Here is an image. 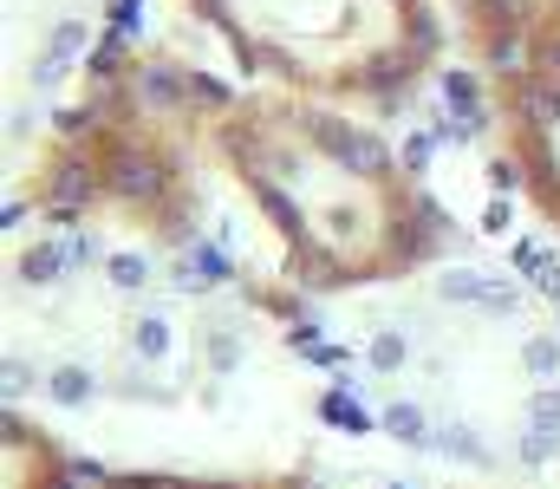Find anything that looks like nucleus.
Instances as JSON below:
<instances>
[{"label":"nucleus","instance_id":"obj_1","mask_svg":"<svg viewBox=\"0 0 560 489\" xmlns=\"http://www.w3.org/2000/svg\"><path fill=\"white\" fill-rule=\"evenodd\" d=\"M209 158L306 294L411 281L450 248L443 202L365 112L248 85L215 112Z\"/></svg>","mask_w":560,"mask_h":489},{"label":"nucleus","instance_id":"obj_2","mask_svg":"<svg viewBox=\"0 0 560 489\" xmlns=\"http://www.w3.org/2000/svg\"><path fill=\"white\" fill-rule=\"evenodd\" d=\"M235 98L215 72L176 53H105L26 163V209L66 229H118L183 248L202 222L215 112Z\"/></svg>","mask_w":560,"mask_h":489},{"label":"nucleus","instance_id":"obj_3","mask_svg":"<svg viewBox=\"0 0 560 489\" xmlns=\"http://www.w3.org/2000/svg\"><path fill=\"white\" fill-rule=\"evenodd\" d=\"M248 85L398 112L443 59L436 0H183Z\"/></svg>","mask_w":560,"mask_h":489},{"label":"nucleus","instance_id":"obj_4","mask_svg":"<svg viewBox=\"0 0 560 489\" xmlns=\"http://www.w3.org/2000/svg\"><path fill=\"white\" fill-rule=\"evenodd\" d=\"M489 105H495V144L509 163V183L522 189L535 222L560 235V66L489 79Z\"/></svg>","mask_w":560,"mask_h":489},{"label":"nucleus","instance_id":"obj_5","mask_svg":"<svg viewBox=\"0 0 560 489\" xmlns=\"http://www.w3.org/2000/svg\"><path fill=\"white\" fill-rule=\"evenodd\" d=\"M450 26L482 79L560 66V0H450Z\"/></svg>","mask_w":560,"mask_h":489},{"label":"nucleus","instance_id":"obj_6","mask_svg":"<svg viewBox=\"0 0 560 489\" xmlns=\"http://www.w3.org/2000/svg\"><path fill=\"white\" fill-rule=\"evenodd\" d=\"M0 489H79V464L39 418L7 411L0 418Z\"/></svg>","mask_w":560,"mask_h":489},{"label":"nucleus","instance_id":"obj_7","mask_svg":"<svg viewBox=\"0 0 560 489\" xmlns=\"http://www.w3.org/2000/svg\"><path fill=\"white\" fill-rule=\"evenodd\" d=\"M92 489H326L313 477H176V470H112Z\"/></svg>","mask_w":560,"mask_h":489}]
</instances>
